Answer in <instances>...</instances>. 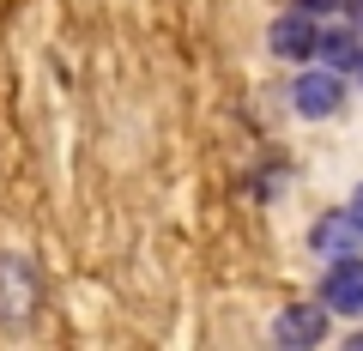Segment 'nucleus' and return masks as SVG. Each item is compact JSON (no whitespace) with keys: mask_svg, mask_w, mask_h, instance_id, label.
<instances>
[{"mask_svg":"<svg viewBox=\"0 0 363 351\" xmlns=\"http://www.w3.org/2000/svg\"><path fill=\"white\" fill-rule=\"evenodd\" d=\"M309 255H315V260H345V255H363V230H357V218H351L345 206L321 212V218L309 224Z\"/></svg>","mask_w":363,"mask_h":351,"instance_id":"5","label":"nucleus"},{"mask_svg":"<svg viewBox=\"0 0 363 351\" xmlns=\"http://www.w3.org/2000/svg\"><path fill=\"white\" fill-rule=\"evenodd\" d=\"M345 18H351L357 30H363V0H345Z\"/></svg>","mask_w":363,"mask_h":351,"instance_id":"9","label":"nucleus"},{"mask_svg":"<svg viewBox=\"0 0 363 351\" xmlns=\"http://www.w3.org/2000/svg\"><path fill=\"white\" fill-rule=\"evenodd\" d=\"M321 303H327V315L363 321V255L321 260Z\"/></svg>","mask_w":363,"mask_h":351,"instance_id":"3","label":"nucleus"},{"mask_svg":"<svg viewBox=\"0 0 363 351\" xmlns=\"http://www.w3.org/2000/svg\"><path fill=\"white\" fill-rule=\"evenodd\" d=\"M297 6H303V13H315V18H321V13H345V0H297Z\"/></svg>","mask_w":363,"mask_h":351,"instance_id":"7","label":"nucleus"},{"mask_svg":"<svg viewBox=\"0 0 363 351\" xmlns=\"http://www.w3.org/2000/svg\"><path fill=\"white\" fill-rule=\"evenodd\" d=\"M345 212H351V218H357V230H363V182L351 188V200H345Z\"/></svg>","mask_w":363,"mask_h":351,"instance_id":"8","label":"nucleus"},{"mask_svg":"<svg viewBox=\"0 0 363 351\" xmlns=\"http://www.w3.org/2000/svg\"><path fill=\"white\" fill-rule=\"evenodd\" d=\"M345 97H351V85H345V73H333V67H303L297 79H291V109H297L303 121H333V116H345Z\"/></svg>","mask_w":363,"mask_h":351,"instance_id":"1","label":"nucleus"},{"mask_svg":"<svg viewBox=\"0 0 363 351\" xmlns=\"http://www.w3.org/2000/svg\"><path fill=\"white\" fill-rule=\"evenodd\" d=\"M315 37H321V18L303 13L297 0H291V13H279V18L267 25V49H272V61H291V67L315 61Z\"/></svg>","mask_w":363,"mask_h":351,"instance_id":"2","label":"nucleus"},{"mask_svg":"<svg viewBox=\"0 0 363 351\" xmlns=\"http://www.w3.org/2000/svg\"><path fill=\"white\" fill-rule=\"evenodd\" d=\"M333 333V315H327V303L315 297V303H285V309L272 315V339L279 345H321V339Z\"/></svg>","mask_w":363,"mask_h":351,"instance_id":"4","label":"nucleus"},{"mask_svg":"<svg viewBox=\"0 0 363 351\" xmlns=\"http://www.w3.org/2000/svg\"><path fill=\"white\" fill-rule=\"evenodd\" d=\"M357 85H363V61H357Z\"/></svg>","mask_w":363,"mask_h":351,"instance_id":"11","label":"nucleus"},{"mask_svg":"<svg viewBox=\"0 0 363 351\" xmlns=\"http://www.w3.org/2000/svg\"><path fill=\"white\" fill-rule=\"evenodd\" d=\"M351 345H363V327H357V333H351Z\"/></svg>","mask_w":363,"mask_h":351,"instance_id":"10","label":"nucleus"},{"mask_svg":"<svg viewBox=\"0 0 363 351\" xmlns=\"http://www.w3.org/2000/svg\"><path fill=\"white\" fill-rule=\"evenodd\" d=\"M315 61L333 67V73H357V61H363V30L351 25V18L321 25V37H315Z\"/></svg>","mask_w":363,"mask_h":351,"instance_id":"6","label":"nucleus"}]
</instances>
